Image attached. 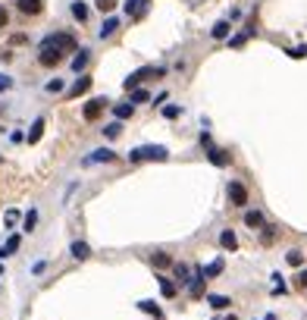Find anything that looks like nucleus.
I'll return each mask as SVG.
<instances>
[{"label":"nucleus","mask_w":307,"mask_h":320,"mask_svg":"<svg viewBox=\"0 0 307 320\" xmlns=\"http://www.w3.org/2000/svg\"><path fill=\"white\" fill-rule=\"evenodd\" d=\"M160 292L166 295V298H172V295H176V282L166 279V276H160Z\"/></svg>","instance_id":"5701e85b"},{"label":"nucleus","mask_w":307,"mask_h":320,"mask_svg":"<svg viewBox=\"0 0 307 320\" xmlns=\"http://www.w3.org/2000/svg\"><path fill=\"white\" fill-rule=\"evenodd\" d=\"M69 254H72L76 260H85V257H91V248H88L85 242H72V248H69Z\"/></svg>","instance_id":"f8f14e48"},{"label":"nucleus","mask_w":307,"mask_h":320,"mask_svg":"<svg viewBox=\"0 0 307 320\" xmlns=\"http://www.w3.org/2000/svg\"><path fill=\"white\" fill-rule=\"evenodd\" d=\"M10 85H13V79H10V76H0V91H6Z\"/></svg>","instance_id":"c9c22d12"},{"label":"nucleus","mask_w":307,"mask_h":320,"mask_svg":"<svg viewBox=\"0 0 307 320\" xmlns=\"http://www.w3.org/2000/svg\"><path fill=\"white\" fill-rule=\"evenodd\" d=\"M244 226H251V229H264V213L248 210V213H244Z\"/></svg>","instance_id":"9d476101"},{"label":"nucleus","mask_w":307,"mask_h":320,"mask_svg":"<svg viewBox=\"0 0 307 320\" xmlns=\"http://www.w3.org/2000/svg\"><path fill=\"white\" fill-rule=\"evenodd\" d=\"M120 132H122V123H120V120L110 123V126H104V135H107V138H116Z\"/></svg>","instance_id":"bb28decb"},{"label":"nucleus","mask_w":307,"mask_h":320,"mask_svg":"<svg viewBox=\"0 0 307 320\" xmlns=\"http://www.w3.org/2000/svg\"><path fill=\"white\" fill-rule=\"evenodd\" d=\"M63 60V54H56V51H41V66H56Z\"/></svg>","instance_id":"4468645a"},{"label":"nucleus","mask_w":307,"mask_h":320,"mask_svg":"<svg viewBox=\"0 0 307 320\" xmlns=\"http://www.w3.org/2000/svg\"><path fill=\"white\" fill-rule=\"evenodd\" d=\"M91 82H94L91 76H78V82H76L72 88H69V98H78V94H85V91L91 88Z\"/></svg>","instance_id":"6e6552de"},{"label":"nucleus","mask_w":307,"mask_h":320,"mask_svg":"<svg viewBox=\"0 0 307 320\" xmlns=\"http://www.w3.org/2000/svg\"><path fill=\"white\" fill-rule=\"evenodd\" d=\"M226 320H235V317H232V314H229V317H226Z\"/></svg>","instance_id":"ea45409f"},{"label":"nucleus","mask_w":307,"mask_h":320,"mask_svg":"<svg viewBox=\"0 0 307 320\" xmlns=\"http://www.w3.org/2000/svg\"><path fill=\"white\" fill-rule=\"evenodd\" d=\"M210 307H214V311H226V307L232 304V298H226V295H210Z\"/></svg>","instance_id":"ddd939ff"},{"label":"nucleus","mask_w":307,"mask_h":320,"mask_svg":"<svg viewBox=\"0 0 307 320\" xmlns=\"http://www.w3.org/2000/svg\"><path fill=\"white\" fill-rule=\"evenodd\" d=\"M288 57H292V60H304V57H307V44H301V47H294V51H288Z\"/></svg>","instance_id":"c85d7f7f"},{"label":"nucleus","mask_w":307,"mask_h":320,"mask_svg":"<svg viewBox=\"0 0 307 320\" xmlns=\"http://www.w3.org/2000/svg\"><path fill=\"white\" fill-rule=\"evenodd\" d=\"M116 29H120V19H107L100 26V38H110V35H116Z\"/></svg>","instance_id":"f3484780"},{"label":"nucleus","mask_w":307,"mask_h":320,"mask_svg":"<svg viewBox=\"0 0 307 320\" xmlns=\"http://www.w3.org/2000/svg\"><path fill=\"white\" fill-rule=\"evenodd\" d=\"M85 63H88V51H78V54L72 57V69H76V73H82V69H85Z\"/></svg>","instance_id":"4be33fe9"},{"label":"nucleus","mask_w":307,"mask_h":320,"mask_svg":"<svg viewBox=\"0 0 307 320\" xmlns=\"http://www.w3.org/2000/svg\"><path fill=\"white\" fill-rule=\"evenodd\" d=\"M41 51H56V54H66V51H76V38L69 32H56V35H47Z\"/></svg>","instance_id":"f257e3e1"},{"label":"nucleus","mask_w":307,"mask_h":320,"mask_svg":"<svg viewBox=\"0 0 307 320\" xmlns=\"http://www.w3.org/2000/svg\"><path fill=\"white\" fill-rule=\"evenodd\" d=\"M138 307H141V311H144V314H154V317H163V311H160V307L154 304V301H138Z\"/></svg>","instance_id":"393cba45"},{"label":"nucleus","mask_w":307,"mask_h":320,"mask_svg":"<svg viewBox=\"0 0 307 320\" xmlns=\"http://www.w3.org/2000/svg\"><path fill=\"white\" fill-rule=\"evenodd\" d=\"M214 38H229V22H226V19L214 26Z\"/></svg>","instance_id":"a878e982"},{"label":"nucleus","mask_w":307,"mask_h":320,"mask_svg":"<svg viewBox=\"0 0 307 320\" xmlns=\"http://www.w3.org/2000/svg\"><path fill=\"white\" fill-rule=\"evenodd\" d=\"M141 4H144V0H126V13H128V16L141 13Z\"/></svg>","instance_id":"cd10ccee"},{"label":"nucleus","mask_w":307,"mask_h":320,"mask_svg":"<svg viewBox=\"0 0 307 320\" xmlns=\"http://www.w3.org/2000/svg\"><path fill=\"white\" fill-rule=\"evenodd\" d=\"M166 157H170V151L163 145H144V148H135L132 154H128V160H135V163H141V160H166Z\"/></svg>","instance_id":"f03ea898"},{"label":"nucleus","mask_w":307,"mask_h":320,"mask_svg":"<svg viewBox=\"0 0 307 320\" xmlns=\"http://www.w3.org/2000/svg\"><path fill=\"white\" fill-rule=\"evenodd\" d=\"M16 220H19V213H16V210H6V226H13Z\"/></svg>","instance_id":"f704fd0d"},{"label":"nucleus","mask_w":307,"mask_h":320,"mask_svg":"<svg viewBox=\"0 0 307 320\" xmlns=\"http://www.w3.org/2000/svg\"><path fill=\"white\" fill-rule=\"evenodd\" d=\"M72 16H76L78 22H85V19H88V7L82 4V0H76V4H72Z\"/></svg>","instance_id":"412c9836"},{"label":"nucleus","mask_w":307,"mask_h":320,"mask_svg":"<svg viewBox=\"0 0 307 320\" xmlns=\"http://www.w3.org/2000/svg\"><path fill=\"white\" fill-rule=\"evenodd\" d=\"M226 195H229V201H232V207H244V204H248V188H244L242 182H229Z\"/></svg>","instance_id":"39448f33"},{"label":"nucleus","mask_w":307,"mask_h":320,"mask_svg":"<svg viewBox=\"0 0 307 320\" xmlns=\"http://www.w3.org/2000/svg\"><path fill=\"white\" fill-rule=\"evenodd\" d=\"M182 110L179 107H163V116H166V120H176V116H179Z\"/></svg>","instance_id":"473e14b6"},{"label":"nucleus","mask_w":307,"mask_h":320,"mask_svg":"<svg viewBox=\"0 0 307 320\" xmlns=\"http://www.w3.org/2000/svg\"><path fill=\"white\" fill-rule=\"evenodd\" d=\"M298 286H301V289H307V270H301V276H298Z\"/></svg>","instance_id":"4c0bfd02"},{"label":"nucleus","mask_w":307,"mask_h":320,"mask_svg":"<svg viewBox=\"0 0 307 320\" xmlns=\"http://www.w3.org/2000/svg\"><path fill=\"white\" fill-rule=\"evenodd\" d=\"M222 273V260H214L207 270H204V279H214V276H220Z\"/></svg>","instance_id":"b1692460"},{"label":"nucleus","mask_w":307,"mask_h":320,"mask_svg":"<svg viewBox=\"0 0 307 320\" xmlns=\"http://www.w3.org/2000/svg\"><path fill=\"white\" fill-rule=\"evenodd\" d=\"M41 135H44V120H34L32 123V132H28V145H34Z\"/></svg>","instance_id":"2eb2a0df"},{"label":"nucleus","mask_w":307,"mask_h":320,"mask_svg":"<svg viewBox=\"0 0 307 320\" xmlns=\"http://www.w3.org/2000/svg\"><path fill=\"white\" fill-rule=\"evenodd\" d=\"M163 73H166L163 66H141L138 73H132V76L122 82V88H126V91H138V85H141V82H144L148 76H163Z\"/></svg>","instance_id":"7ed1b4c3"},{"label":"nucleus","mask_w":307,"mask_h":320,"mask_svg":"<svg viewBox=\"0 0 307 320\" xmlns=\"http://www.w3.org/2000/svg\"><path fill=\"white\" fill-rule=\"evenodd\" d=\"M220 245L229 248V251H235V248H238V239H235L232 229H222V232H220Z\"/></svg>","instance_id":"9b49d317"},{"label":"nucleus","mask_w":307,"mask_h":320,"mask_svg":"<svg viewBox=\"0 0 307 320\" xmlns=\"http://www.w3.org/2000/svg\"><path fill=\"white\" fill-rule=\"evenodd\" d=\"M94 4H98V10H100V13H110V10L116 7V0H94Z\"/></svg>","instance_id":"7c9ffc66"},{"label":"nucleus","mask_w":307,"mask_h":320,"mask_svg":"<svg viewBox=\"0 0 307 320\" xmlns=\"http://www.w3.org/2000/svg\"><path fill=\"white\" fill-rule=\"evenodd\" d=\"M264 320H276V317H273V314H266V317H264Z\"/></svg>","instance_id":"58836bf2"},{"label":"nucleus","mask_w":307,"mask_h":320,"mask_svg":"<svg viewBox=\"0 0 307 320\" xmlns=\"http://www.w3.org/2000/svg\"><path fill=\"white\" fill-rule=\"evenodd\" d=\"M41 0H19V10H22V13H26V16H38L41 13Z\"/></svg>","instance_id":"1a4fd4ad"},{"label":"nucleus","mask_w":307,"mask_h":320,"mask_svg":"<svg viewBox=\"0 0 307 320\" xmlns=\"http://www.w3.org/2000/svg\"><path fill=\"white\" fill-rule=\"evenodd\" d=\"M34 223H38V213L28 210V213H26V232H32V229H34Z\"/></svg>","instance_id":"c756f323"},{"label":"nucleus","mask_w":307,"mask_h":320,"mask_svg":"<svg viewBox=\"0 0 307 320\" xmlns=\"http://www.w3.org/2000/svg\"><path fill=\"white\" fill-rule=\"evenodd\" d=\"M110 107L107 98H91L85 107H82V116H85V123H94V120H100V113Z\"/></svg>","instance_id":"20e7f679"},{"label":"nucleus","mask_w":307,"mask_h":320,"mask_svg":"<svg viewBox=\"0 0 307 320\" xmlns=\"http://www.w3.org/2000/svg\"><path fill=\"white\" fill-rule=\"evenodd\" d=\"M150 260H154V267H160V270L172 264V257H170L166 251H157V254H150Z\"/></svg>","instance_id":"a211bd4d"},{"label":"nucleus","mask_w":307,"mask_h":320,"mask_svg":"<svg viewBox=\"0 0 307 320\" xmlns=\"http://www.w3.org/2000/svg\"><path fill=\"white\" fill-rule=\"evenodd\" d=\"M286 260H288L292 267H301V264H304V251H298V248H292V251L286 254Z\"/></svg>","instance_id":"aec40b11"},{"label":"nucleus","mask_w":307,"mask_h":320,"mask_svg":"<svg viewBox=\"0 0 307 320\" xmlns=\"http://www.w3.org/2000/svg\"><path fill=\"white\" fill-rule=\"evenodd\" d=\"M47 91H50V94H56V91H63V82H60V79H54V82H47Z\"/></svg>","instance_id":"72a5a7b5"},{"label":"nucleus","mask_w":307,"mask_h":320,"mask_svg":"<svg viewBox=\"0 0 307 320\" xmlns=\"http://www.w3.org/2000/svg\"><path fill=\"white\" fill-rule=\"evenodd\" d=\"M148 101V91H132V101L128 104H144Z\"/></svg>","instance_id":"2f4dec72"},{"label":"nucleus","mask_w":307,"mask_h":320,"mask_svg":"<svg viewBox=\"0 0 307 320\" xmlns=\"http://www.w3.org/2000/svg\"><path fill=\"white\" fill-rule=\"evenodd\" d=\"M207 160L214 163V167H226V163H229V154L222 151V148H210V151H207Z\"/></svg>","instance_id":"0eeeda50"},{"label":"nucleus","mask_w":307,"mask_h":320,"mask_svg":"<svg viewBox=\"0 0 307 320\" xmlns=\"http://www.w3.org/2000/svg\"><path fill=\"white\" fill-rule=\"evenodd\" d=\"M13 251H19V235H10V239H6V245L0 248V254H4V257H10Z\"/></svg>","instance_id":"dca6fc26"},{"label":"nucleus","mask_w":307,"mask_h":320,"mask_svg":"<svg viewBox=\"0 0 307 320\" xmlns=\"http://www.w3.org/2000/svg\"><path fill=\"white\" fill-rule=\"evenodd\" d=\"M100 160H104V163H110V160H116V154H113L110 148H98V151L91 154V157H85V163H100Z\"/></svg>","instance_id":"423d86ee"},{"label":"nucleus","mask_w":307,"mask_h":320,"mask_svg":"<svg viewBox=\"0 0 307 320\" xmlns=\"http://www.w3.org/2000/svg\"><path fill=\"white\" fill-rule=\"evenodd\" d=\"M6 22H10V13H6L4 7H0V29H6Z\"/></svg>","instance_id":"e433bc0d"},{"label":"nucleus","mask_w":307,"mask_h":320,"mask_svg":"<svg viewBox=\"0 0 307 320\" xmlns=\"http://www.w3.org/2000/svg\"><path fill=\"white\" fill-rule=\"evenodd\" d=\"M113 113H116V120H128V116L135 113V107L132 104H120V107H113Z\"/></svg>","instance_id":"6ab92c4d"}]
</instances>
